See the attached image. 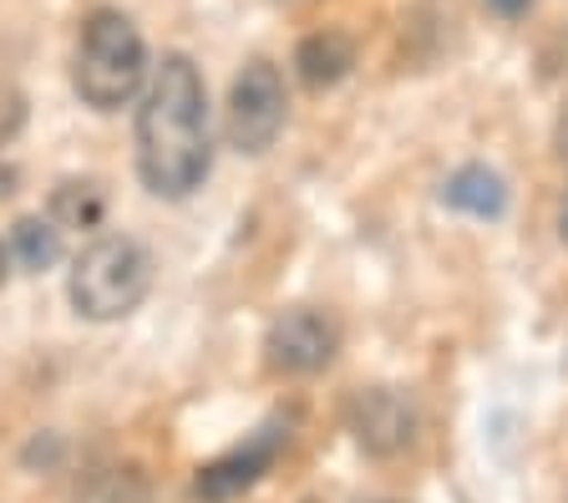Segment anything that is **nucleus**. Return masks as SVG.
<instances>
[{"instance_id": "2eb2a0df", "label": "nucleus", "mask_w": 568, "mask_h": 503, "mask_svg": "<svg viewBox=\"0 0 568 503\" xmlns=\"http://www.w3.org/2000/svg\"><path fill=\"white\" fill-rule=\"evenodd\" d=\"M0 285H6V244H0Z\"/></svg>"}, {"instance_id": "6e6552de", "label": "nucleus", "mask_w": 568, "mask_h": 503, "mask_svg": "<svg viewBox=\"0 0 568 503\" xmlns=\"http://www.w3.org/2000/svg\"><path fill=\"white\" fill-rule=\"evenodd\" d=\"M351 67H355V41L345 37V31H315V37H305L295 51V72L310 92L341 87L345 77H351Z\"/></svg>"}, {"instance_id": "9b49d317", "label": "nucleus", "mask_w": 568, "mask_h": 503, "mask_svg": "<svg viewBox=\"0 0 568 503\" xmlns=\"http://www.w3.org/2000/svg\"><path fill=\"white\" fill-rule=\"evenodd\" d=\"M11 250L16 260L26 264V270H51V264L61 260V229L51 224V219H21V224L11 229Z\"/></svg>"}, {"instance_id": "4468645a", "label": "nucleus", "mask_w": 568, "mask_h": 503, "mask_svg": "<svg viewBox=\"0 0 568 503\" xmlns=\"http://www.w3.org/2000/svg\"><path fill=\"white\" fill-rule=\"evenodd\" d=\"M558 229H564V244H568V199H564V214H558Z\"/></svg>"}, {"instance_id": "f03ea898", "label": "nucleus", "mask_w": 568, "mask_h": 503, "mask_svg": "<svg viewBox=\"0 0 568 503\" xmlns=\"http://www.w3.org/2000/svg\"><path fill=\"white\" fill-rule=\"evenodd\" d=\"M148 77V41L122 11H92L77 37L71 87L92 112H118L142 92Z\"/></svg>"}, {"instance_id": "0eeeda50", "label": "nucleus", "mask_w": 568, "mask_h": 503, "mask_svg": "<svg viewBox=\"0 0 568 503\" xmlns=\"http://www.w3.org/2000/svg\"><path fill=\"white\" fill-rule=\"evenodd\" d=\"M345 427H351L361 453L396 457L416 437V408L402 386H361L351 396V408H345Z\"/></svg>"}, {"instance_id": "ddd939ff", "label": "nucleus", "mask_w": 568, "mask_h": 503, "mask_svg": "<svg viewBox=\"0 0 568 503\" xmlns=\"http://www.w3.org/2000/svg\"><path fill=\"white\" fill-rule=\"evenodd\" d=\"M493 6H497V11H503V16H518V11H528V0H493Z\"/></svg>"}, {"instance_id": "f257e3e1", "label": "nucleus", "mask_w": 568, "mask_h": 503, "mask_svg": "<svg viewBox=\"0 0 568 503\" xmlns=\"http://www.w3.org/2000/svg\"><path fill=\"white\" fill-rule=\"evenodd\" d=\"M213 168L209 87L183 51L163 57L138 108V179L158 199H189Z\"/></svg>"}, {"instance_id": "f8f14e48", "label": "nucleus", "mask_w": 568, "mask_h": 503, "mask_svg": "<svg viewBox=\"0 0 568 503\" xmlns=\"http://www.w3.org/2000/svg\"><path fill=\"white\" fill-rule=\"evenodd\" d=\"M26 128V92L11 82V77H0V148H11Z\"/></svg>"}, {"instance_id": "39448f33", "label": "nucleus", "mask_w": 568, "mask_h": 503, "mask_svg": "<svg viewBox=\"0 0 568 503\" xmlns=\"http://www.w3.org/2000/svg\"><path fill=\"white\" fill-rule=\"evenodd\" d=\"M290 447V418H270L260 427L248 432L239 447H229L224 457H213V463L199 467V479H193V493L203 503H229L239 493H248L254 483L280 463V453Z\"/></svg>"}, {"instance_id": "20e7f679", "label": "nucleus", "mask_w": 568, "mask_h": 503, "mask_svg": "<svg viewBox=\"0 0 568 503\" xmlns=\"http://www.w3.org/2000/svg\"><path fill=\"white\" fill-rule=\"evenodd\" d=\"M284 112H290V97H284L280 67L254 57L229 87V143L248 158L270 153L274 138L284 132Z\"/></svg>"}, {"instance_id": "423d86ee", "label": "nucleus", "mask_w": 568, "mask_h": 503, "mask_svg": "<svg viewBox=\"0 0 568 503\" xmlns=\"http://www.w3.org/2000/svg\"><path fill=\"white\" fill-rule=\"evenodd\" d=\"M335 351H341V331H335V321L331 315H320V311H310V305L274 315L270 331H264V361H270V372H280V376L325 372V366L335 361Z\"/></svg>"}, {"instance_id": "1a4fd4ad", "label": "nucleus", "mask_w": 568, "mask_h": 503, "mask_svg": "<svg viewBox=\"0 0 568 503\" xmlns=\"http://www.w3.org/2000/svg\"><path fill=\"white\" fill-rule=\"evenodd\" d=\"M442 204L457 209V214H473V219H503V209H508V183L497 179L493 168L467 163L447 179Z\"/></svg>"}, {"instance_id": "7ed1b4c3", "label": "nucleus", "mask_w": 568, "mask_h": 503, "mask_svg": "<svg viewBox=\"0 0 568 503\" xmlns=\"http://www.w3.org/2000/svg\"><path fill=\"white\" fill-rule=\"evenodd\" d=\"M148 290H153V254L132 234L92 240L71 260V275H67V295L77 305V315L97 325L132 315L148 300Z\"/></svg>"}, {"instance_id": "9d476101", "label": "nucleus", "mask_w": 568, "mask_h": 503, "mask_svg": "<svg viewBox=\"0 0 568 503\" xmlns=\"http://www.w3.org/2000/svg\"><path fill=\"white\" fill-rule=\"evenodd\" d=\"M102 214H106V199H102L97 183L67 179V183L51 189V224L57 229H97L102 224Z\"/></svg>"}]
</instances>
